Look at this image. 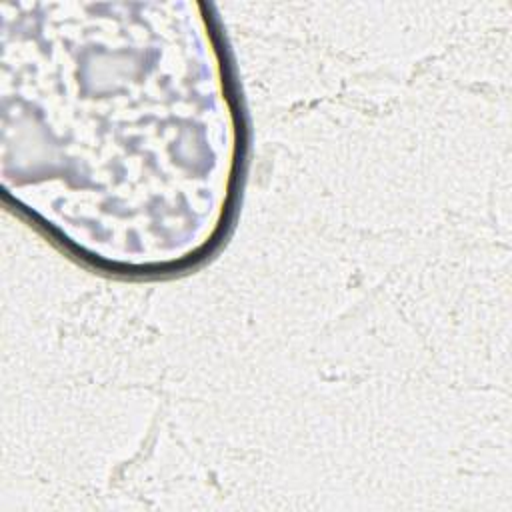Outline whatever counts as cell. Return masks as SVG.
Returning a JSON list of instances; mask_svg holds the SVG:
<instances>
[{
    "label": "cell",
    "instance_id": "1",
    "mask_svg": "<svg viewBox=\"0 0 512 512\" xmlns=\"http://www.w3.org/2000/svg\"><path fill=\"white\" fill-rule=\"evenodd\" d=\"M4 30L2 180L22 210L112 268L114 224L130 268H166L220 232L238 174V112L206 30L110 50V32L42 40ZM142 36V34H140ZM86 232L82 236L84 246Z\"/></svg>",
    "mask_w": 512,
    "mask_h": 512
}]
</instances>
